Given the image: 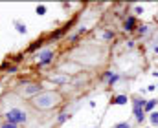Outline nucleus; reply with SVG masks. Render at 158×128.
Instances as JSON below:
<instances>
[{
	"instance_id": "3",
	"label": "nucleus",
	"mask_w": 158,
	"mask_h": 128,
	"mask_svg": "<svg viewBox=\"0 0 158 128\" xmlns=\"http://www.w3.org/2000/svg\"><path fill=\"white\" fill-rule=\"evenodd\" d=\"M37 57H39V66H46V64H50L53 60V51L46 49V51H40Z\"/></svg>"
},
{
	"instance_id": "5",
	"label": "nucleus",
	"mask_w": 158,
	"mask_h": 128,
	"mask_svg": "<svg viewBox=\"0 0 158 128\" xmlns=\"http://www.w3.org/2000/svg\"><path fill=\"white\" fill-rule=\"evenodd\" d=\"M50 81H52L53 84H66L70 79H68L66 75H50Z\"/></svg>"
},
{
	"instance_id": "16",
	"label": "nucleus",
	"mask_w": 158,
	"mask_h": 128,
	"mask_svg": "<svg viewBox=\"0 0 158 128\" xmlns=\"http://www.w3.org/2000/svg\"><path fill=\"white\" fill-rule=\"evenodd\" d=\"M4 68H7V71H9V73H15V71H17V68H15V66H7V64H4Z\"/></svg>"
},
{
	"instance_id": "19",
	"label": "nucleus",
	"mask_w": 158,
	"mask_h": 128,
	"mask_svg": "<svg viewBox=\"0 0 158 128\" xmlns=\"http://www.w3.org/2000/svg\"><path fill=\"white\" fill-rule=\"evenodd\" d=\"M155 51H156V53H158V46H155Z\"/></svg>"
},
{
	"instance_id": "2",
	"label": "nucleus",
	"mask_w": 158,
	"mask_h": 128,
	"mask_svg": "<svg viewBox=\"0 0 158 128\" xmlns=\"http://www.w3.org/2000/svg\"><path fill=\"white\" fill-rule=\"evenodd\" d=\"M6 119H7V123H11V125H18V123H24V121L28 119V115H26L24 110L11 108V110L6 114Z\"/></svg>"
},
{
	"instance_id": "12",
	"label": "nucleus",
	"mask_w": 158,
	"mask_h": 128,
	"mask_svg": "<svg viewBox=\"0 0 158 128\" xmlns=\"http://www.w3.org/2000/svg\"><path fill=\"white\" fill-rule=\"evenodd\" d=\"M149 119H151V123H153V125H158V112H151Z\"/></svg>"
},
{
	"instance_id": "11",
	"label": "nucleus",
	"mask_w": 158,
	"mask_h": 128,
	"mask_svg": "<svg viewBox=\"0 0 158 128\" xmlns=\"http://www.w3.org/2000/svg\"><path fill=\"white\" fill-rule=\"evenodd\" d=\"M68 117H70V115H68V114H64V112H63V114H59V117H57V123H59V125H63V123H64V121H66V119H68Z\"/></svg>"
},
{
	"instance_id": "8",
	"label": "nucleus",
	"mask_w": 158,
	"mask_h": 128,
	"mask_svg": "<svg viewBox=\"0 0 158 128\" xmlns=\"http://www.w3.org/2000/svg\"><path fill=\"white\" fill-rule=\"evenodd\" d=\"M15 27H17L18 33H26V31H28V29H26V24H22V22H18V20H15Z\"/></svg>"
},
{
	"instance_id": "20",
	"label": "nucleus",
	"mask_w": 158,
	"mask_h": 128,
	"mask_svg": "<svg viewBox=\"0 0 158 128\" xmlns=\"http://www.w3.org/2000/svg\"><path fill=\"white\" fill-rule=\"evenodd\" d=\"M155 75H156V77H158V71H156V73H155Z\"/></svg>"
},
{
	"instance_id": "9",
	"label": "nucleus",
	"mask_w": 158,
	"mask_h": 128,
	"mask_svg": "<svg viewBox=\"0 0 158 128\" xmlns=\"http://www.w3.org/2000/svg\"><path fill=\"white\" fill-rule=\"evenodd\" d=\"M155 106H156V101H147L145 103V112H153Z\"/></svg>"
},
{
	"instance_id": "15",
	"label": "nucleus",
	"mask_w": 158,
	"mask_h": 128,
	"mask_svg": "<svg viewBox=\"0 0 158 128\" xmlns=\"http://www.w3.org/2000/svg\"><path fill=\"white\" fill-rule=\"evenodd\" d=\"M114 128H131L129 123H118V125H114Z\"/></svg>"
},
{
	"instance_id": "17",
	"label": "nucleus",
	"mask_w": 158,
	"mask_h": 128,
	"mask_svg": "<svg viewBox=\"0 0 158 128\" xmlns=\"http://www.w3.org/2000/svg\"><path fill=\"white\" fill-rule=\"evenodd\" d=\"M116 81H118V75H112V77H110V79H109V84H110V86H112V84H114V82H116Z\"/></svg>"
},
{
	"instance_id": "18",
	"label": "nucleus",
	"mask_w": 158,
	"mask_h": 128,
	"mask_svg": "<svg viewBox=\"0 0 158 128\" xmlns=\"http://www.w3.org/2000/svg\"><path fill=\"white\" fill-rule=\"evenodd\" d=\"M0 128H17V125H11V123H4Z\"/></svg>"
},
{
	"instance_id": "7",
	"label": "nucleus",
	"mask_w": 158,
	"mask_h": 128,
	"mask_svg": "<svg viewBox=\"0 0 158 128\" xmlns=\"http://www.w3.org/2000/svg\"><path fill=\"white\" fill-rule=\"evenodd\" d=\"M112 104H127V97L125 95H118L112 99Z\"/></svg>"
},
{
	"instance_id": "13",
	"label": "nucleus",
	"mask_w": 158,
	"mask_h": 128,
	"mask_svg": "<svg viewBox=\"0 0 158 128\" xmlns=\"http://www.w3.org/2000/svg\"><path fill=\"white\" fill-rule=\"evenodd\" d=\"M46 13V7L44 5H37V15H44Z\"/></svg>"
},
{
	"instance_id": "10",
	"label": "nucleus",
	"mask_w": 158,
	"mask_h": 128,
	"mask_svg": "<svg viewBox=\"0 0 158 128\" xmlns=\"http://www.w3.org/2000/svg\"><path fill=\"white\" fill-rule=\"evenodd\" d=\"M40 46H42V40H37V42H33V44L28 48V51H35V49H39Z\"/></svg>"
},
{
	"instance_id": "6",
	"label": "nucleus",
	"mask_w": 158,
	"mask_h": 128,
	"mask_svg": "<svg viewBox=\"0 0 158 128\" xmlns=\"http://www.w3.org/2000/svg\"><path fill=\"white\" fill-rule=\"evenodd\" d=\"M125 31H133L134 29V26H136V18L134 16H127V20H125Z\"/></svg>"
},
{
	"instance_id": "14",
	"label": "nucleus",
	"mask_w": 158,
	"mask_h": 128,
	"mask_svg": "<svg viewBox=\"0 0 158 128\" xmlns=\"http://www.w3.org/2000/svg\"><path fill=\"white\" fill-rule=\"evenodd\" d=\"M112 37H114L112 31H105V33H103V38H105V40H109V38H112Z\"/></svg>"
},
{
	"instance_id": "4",
	"label": "nucleus",
	"mask_w": 158,
	"mask_h": 128,
	"mask_svg": "<svg viewBox=\"0 0 158 128\" xmlns=\"http://www.w3.org/2000/svg\"><path fill=\"white\" fill-rule=\"evenodd\" d=\"M24 92H26L28 95H33V93L39 95V93H42V86H40V84H28Z\"/></svg>"
},
{
	"instance_id": "1",
	"label": "nucleus",
	"mask_w": 158,
	"mask_h": 128,
	"mask_svg": "<svg viewBox=\"0 0 158 128\" xmlns=\"http://www.w3.org/2000/svg\"><path fill=\"white\" fill-rule=\"evenodd\" d=\"M59 101H61V95L57 92H42V93H39L31 99V104L39 110H48V108L57 106Z\"/></svg>"
}]
</instances>
